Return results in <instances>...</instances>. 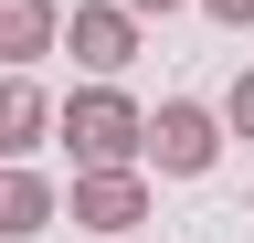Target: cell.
Wrapping results in <instances>:
<instances>
[{"mask_svg":"<svg viewBox=\"0 0 254 243\" xmlns=\"http://www.w3.org/2000/svg\"><path fill=\"white\" fill-rule=\"evenodd\" d=\"M127 243H138V233H127Z\"/></svg>","mask_w":254,"mask_h":243,"instance_id":"8fae6325","label":"cell"},{"mask_svg":"<svg viewBox=\"0 0 254 243\" xmlns=\"http://www.w3.org/2000/svg\"><path fill=\"white\" fill-rule=\"evenodd\" d=\"M53 0H0V64H11V74H32V64H43V53H53Z\"/></svg>","mask_w":254,"mask_h":243,"instance_id":"52a82bcc","label":"cell"},{"mask_svg":"<svg viewBox=\"0 0 254 243\" xmlns=\"http://www.w3.org/2000/svg\"><path fill=\"white\" fill-rule=\"evenodd\" d=\"M43 138H53V96L32 74H0V159H32Z\"/></svg>","mask_w":254,"mask_h":243,"instance_id":"8992f818","label":"cell"},{"mask_svg":"<svg viewBox=\"0 0 254 243\" xmlns=\"http://www.w3.org/2000/svg\"><path fill=\"white\" fill-rule=\"evenodd\" d=\"M138 148H148L170 180H201V169L222 159V116H212V106H190V96H170L159 116H138Z\"/></svg>","mask_w":254,"mask_h":243,"instance_id":"7a4b0ae2","label":"cell"},{"mask_svg":"<svg viewBox=\"0 0 254 243\" xmlns=\"http://www.w3.org/2000/svg\"><path fill=\"white\" fill-rule=\"evenodd\" d=\"M74 222L127 243V233L148 222V180H138V169H74Z\"/></svg>","mask_w":254,"mask_h":243,"instance_id":"277c9868","label":"cell"},{"mask_svg":"<svg viewBox=\"0 0 254 243\" xmlns=\"http://www.w3.org/2000/svg\"><path fill=\"white\" fill-rule=\"evenodd\" d=\"M222 127H233V138H244V148H254V64H244V74H233V96H222Z\"/></svg>","mask_w":254,"mask_h":243,"instance_id":"ba28073f","label":"cell"},{"mask_svg":"<svg viewBox=\"0 0 254 243\" xmlns=\"http://www.w3.org/2000/svg\"><path fill=\"white\" fill-rule=\"evenodd\" d=\"M53 43L74 53L85 74H127V64H138V11H117V0H85L74 21H53Z\"/></svg>","mask_w":254,"mask_h":243,"instance_id":"3957f363","label":"cell"},{"mask_svg":"<svg viewBox=\"0 0 254 243\" xmlns=\"http://www.w3.org/2000/svg\"><path fill=\"white\" fill-rule=\"evenodd\" d=\"M64 222V191L32 159H0V243H32V233H53Z\"/></svg>","mask_w":254,"mask_h":243,"instance_id":"5b68a950","label":"cell"},{"mask_svg":"<svg viewBox=\"0 0 254 243\" xmlns=\"http://www.w3.org/2000/svg\"><path fill=\"white\" fill-rule=\"evenodd\" d=\"M53 138L74 148V169H127V159H138V96H127L117 74H95L85 96L53 106Z\"/></svg>","mask_w":254,"mask_h":243,"instance_id":"6da1fadb","label":"cell"},{"mask_svg":"<svg viewBox=\"0 0 254 243\" xmlns=\"http://www.w3.org/2000/svg\"><path fill=\"white\" fill-rule=\"evenodd\" d=\"M201 11L222 21V32H254V0H201Z\"/></svg>","mask_w":254,"mask_h":243,"instance_id":"9c48e42d","label":"cell"},{"mask_svg":"<svg viewBox=\"0 0 254 243\" xmlns=\"http://www.w3.org/2000/svg\"><path fill=\"white\" fill-rule=\"evenodd\" d=\"M117 11H138V21H159V11H180V0H117Z\"/></svg>","mask_w":254,"mask_h":243,"instance_id":"30bf717a","label":"cell"}]
</instances>
